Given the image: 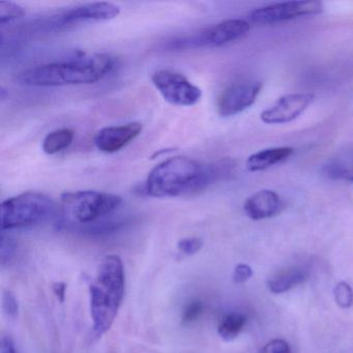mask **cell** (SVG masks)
Returning <instances> with one entry per match:
<instances>
[{"instance_id": "1", "label": "cell", "mask_w": 353, "mask_h": 353, "mask_svg": "<svg viewBox=\"0 0 353 353\" xmlns=\"http://www.w3.org/2000/svg\"><path fill=\"white\" fill-rule=\"evenodd\" d=\"M230 159L201 164L187 157H174L157 165L146 179L144 192L154 198L179 197L203 191L233 174Z\"/></svg>"}, {"instance_id": "2", "label": "cell", "mask_w": 353, "mask_h": 353, "mask_svg": "<svg viewBox=\"0 0 353 353\" xmlns=\"http://www.w3.org/2000/svg\"><path fill=\"white\" fill-rule=\"evenodd\" d=\"M114 67L115 61L110 55L78 52L65 61L26 70L18 80L24 85L36 88L92 84L107 77Z\"/></svg>"}, {"instance_id": "3", "label": "cell", "mask_w": 353, "mask_h": 353, "mask_svg": "<svg viewBox=\"0 0 353 353\" xmlns=\"http://www.w3.org/2000/svg\"><path fill=\"white\" fill-rule=\"evenodd\" d=\"M125 288L123 261L119 256H106L90 285V316L97 336H103L112 327L123 303Z\"/></svg>"}, {"instance_id": "4", "label": "cell", "mask_w": 353, "mask_h": 353, "mask_svg": "<svg viewBox=\"0 0 353 353\" xmlns=\"http://www.w3.org/2000/svg\"><path fill=\"white\" fill-rule=\"evenodd\" d=\"M55 202L39 192H26L1 203V230L26 228L54 216Z\"/></svg>"}, {"instance_id": "5", "label": "cell", "mask_w": 353, "mask_h": 353, "mask_svg": "<svg viewBox=\"0 0 353 353\" xmlns=\"http://www.w3.org/2000/svg\"><path fill=\"white\" fill-rule=\"evenodd\" d=\"M61 200L63 214L79 224H90L112 214L123 202L121 196L92 190L65 192Z\"/></svg>"}, {"instance_id": "6", "label": "cell", "mask_w": 353, "mask_h": 353, "mask_svg": "<svg viewBox=\"0 0 353 353\" xmlns=\"http://www.w3.org/2000/svg\"><path fill=\"white\" fill-rule=\"evenodd\" d=\"M249 22L243 19H229L216 26L204 28L191 36L183 37L172 41L169 44L171 49H194L200 47H221L239 40L249 34Z\"/></svg>"}, {"instance_id": "7", "label": "cell", "mask_w": 353, "mask_h": 353, "mask_svg": "<svg viewBox=\"0 0 353 353\" xmlns=\"http://www.w3.org/2000/svg\"><path fill=\"white\" fill-rule=\"evenodd\" d=\"M152 82L169 104L191 107L201 100V90L177 72L159 70L152 76Z\"/></svg>"}, {"instance_id": "8", "label": "cell", "mask_w": 353, "mask_h": 353, "mask_svg": "<svg viewBox=\"0 0 353 353\" xmlns=\"http://www.w3.org/2000/svg\"><path fill=\"white\" fill-rule=\"evenodd\" d=\"M323 12L320 1H287L259 8L252 12V21L259 24H274L288 21L303 16H313Z\"/></svg>"}, {"instance_id": "9", "label": "cell", "mask_w": 353, "mask_h": 353, "mask_svg": "<svg viewBox=\"0 0 353 353\" xmlns=\"http://www.w3.org/2000/svg\"><path fill=\"white\" fill-rule=\"evenodd\" d=\"M261 88L260 82H241L228 86L219 97V114L223 117H234L250 108L257 100Z\"/></svg>"}, {"instance_id": "10", "label": "cell", "mask_w": 353, "mask_h": 353, "mask_svg": "<svg viewBox=\"0 0 353 353\" xmlns=\"http://www.w3.org/2000/svg\"><path fill=\"white\" fill-rule=\"evenodd\" d=\"M313 100L314 96L311 94H287L279 99L270 108L264 110L260 119L268 125L290 123L303 114Z\"/></svg>"}, {"instance_id": "11", "label": "cell", "mask_w": 353, "mask_h": 353, "mask_svg": "<svg viewBox=\"0 0 353 353\" xmlns=\"http://www.w3.org/2000/svg\"><path fill=\"white\" fill-rule=\"evenodd\" d=\"M141 132L142 125L139 123L104 128L94 136V144L101 152L114 154L131 143Z\"/></svg>"}, {"instance_id": "12", "label": "cell", "mask_w": 353, "mask_h": 353, "mask_svg": "<svg viewBox=\"0 0 353 353\" xmlns=\"http://www.w3.org/2000/svg\"><path fill=\"white\" fill-rule=\"evenodd\" d=\"M121 14V8L111 3H85L69 10L61 16L63 24L102 22L115 19Z\"/></svg>"}, {"instance_id": "13", "label": "cell", "mask_w": 353, "mask_h": 353, "mask_svg": "<svg viewBox=\"0 0 353 353\" xmlns=\"http://www.w3.org/2000/svg\"><path fill=\"white\" fill-rule=\"evenodd\" d=\"M245 214L254 221L272 218L283 210V202L276 192L260 190L245 200Z\"/></svg>"}, {"instance_id": "14", "label": "cell", "mask_w": 353, "mask_h": 353, "mask_svg": "<svg viewBox=\"0 0 353 353\" xmlns=\"http://www.w3.org/2000/svg\"><path fill=\"white\" fill-rule=\"evenodd\" d=\"M294 148L290 146H282V148H268L251 154L248 158L245 166L251 172L265 170L274 165L279 164L283 161L287 160L289 157L292 156Z\"/></svg>"}, {"instance_id": "15", "label": "cell", "mask_w": 353, "mask_h": 353, "mask_svg": "<svg viewBox=\"0 0 353 353\" xmlns=\"http://www.w3.org/2000/svg\"><path fill=\"white\" fill-rule=\"evenodd\" d=\"M307 280V272L299 268H291V270H283L272 276L268 282V287L270 292L280 294L290 290L297 285L303 284Z\"/></svg>"}, {"instance_id": "16", "label": "cell", "mask_w": 353, "mask_h": 353, "mask_svg": "<svg viewBox=\"0 0 353 353\" xmlns=\"http://www.w3.org/2000/svg\"><path fill=\"white\" fill-rule=\"evenodd\" d=\"M74 137H75V133L73 130L68 129V128L51 132L43 140V150L45 154H50V156L59 154V152L67 150L73 143Z\"/></svg>"}, {"instance_id": "17", "label": "cell", "mask_w": 353, "mask_h": 353, "mask_svg": "<svg viewBox=\"0 0 353 353\" xmlns=\"http://www.w3.org/2000/svg\"><path fill=\"white\" fill-rule=\"evenodd\" d=\"M247 318L239 312L227 314L219 324L218 332L226 342L234 340L245 327Z\"/></svg>"}, {"instance_id": "18", "label": "cell", "mask_w": 353, "mask_h": 353, "mask_svg": "<svg viewBox=\"0 0 353 353\" xmlns=\"http://www.w3.org/2000/svg\"><path fill=\"white\" fill-rule=\"evenodd\" d=\"M26 14V10L17 3L7 1L0 3V23L3 26L24 17Z\"/></svg>"}, {"instance_id": "19", "label": "cell", "mask_w": 353, "mask_h": 353, "mask_svg": "<svg viewBox=\"0 0 353 353\" xmlns=\"http://www.w3.org/2000/svg\"><path fill=\"white\" fill-rule=\"evenodd\" d=\"M334 295L336 305L341 307L348 309L353 305V290L348 283H338L334 287Z\"/></svg>"}, {"instance_id": "20", "label": "cell", "mask_w": 353, "mask_h": 353, "mask_svg": "<svg viewBox=\"0 0 353 353\" xmlns=\"http://www.w3.org/2000/svg\"><path fill=\"white\" fill-rule=\"evenodd\" d=\"M202 247H203V241L199 237H185L177 243L179 252L188 256L195 255L202 249Z\"/></svg>"}, {"instance_id": "21", "label": "cell", "mask_w": 353, "mask_h": 353, "mask_svg": "<svg viewBox=\"0 0 353 353\" xmlns=\"http://www.w3.org/2000/svg\"><path fill=\"white\" fill-rule=\"evenodd\" d=\"M3 309L8 317L13 320L17 319L18 314H19V303L11 291L7 290L3 292Z\"/></svg>"}, {"instance_id": "22", "label": "cell", "mask_w": 353, "mask_h": 353, "mask_svg": "<svg viewBox=\"0 0 353 353\" xmlns=\"http://www.w3.org/2000/svg\"><path fill=\"white\" fill-rule=\"evenodd\" d=\"M202 312H203V305H202L201 301H191V303H190L189 305L185 307V310H183V316H181L183 323H193V322H195L196 320L199 319Z\"/></svg>"}, {"instance_id": "23", "label": "cell", "mask_w": 353, "mask_h": 353, "mask_svg": "<svg viewBox=\"0 0 353 353\" xmlns=\"http://www.w3.org/2000/svg\"><path fill=\"white\" fill-rule=\"evenodd\" d=\"M16 252V243L13 239L9 235H5L3 233L1 236V245H0V258H1V263H9Z\"/></svg>"}, {"instance_id": "24", "label": "cell", "mask_w": 353, "mask_h": 353, "mask_svg": "<svg viewBox=\"0 0 353 353\" xmlns=\"http://www.w3.org/2000/svg\"><path fill=\"white\" fill-rule=\"evenodd\" d=\"M260 353H291L290 347L288 343L284 340L276 339V340L268 342L263 348L261 349Z\"/></svg>"}, {"instance_id": "25", "label": "cell", "mask_w": 353, "mask_h": 353, "mask_svg": "<svg viewBox=\"0 0 353 353\" xmlns=\"http://www.w3.org/2000/svg\"><path fill=\"white\" fill-rule=\"evenodd\" d=\"M253 276V270L247 264H239L233 272V281L236 284H243Z\"/></svg>"}, {"instance_id": "26", "label": "cell", "mask_w": 353, "mask_h": 353, "mask_svg": "<svg viewBox=\"0 0 353 353\" xmlns=\"http://www.w3.org/2000/svg\"><path fill=\"white\" fill-rule=\"evenodd\" d=\"M53 292L61 303H63L65 299V292H67V284L63 282L55 283L53 284Z\"/></svg>"}, {"instance_id": "27", "label": "cell", "mask_w": 353, "mask_h": 353, "mask_svg": "<svg viewBox=\"0 0 353 353\" xmlns=\"http://www.w3.org/2000/svg\"><path fill=\"white\" fill-rule=\"evenodd\" d=\"M0 353H17L16 352L15 346H14L13 341L8 336H3L1 339V344H0Z\"/></svg>"}, {"instance_id": "28", "label": "cell", "mask_w": 353, "mask_h": 353, "mask_svg": "<svg viewBox=\"0 0 353 353\" xmlns=\"http://www.w3.org/2000/svg\"><path fill=\"white\" fill-rule=\"evenodd\" d=\"M350 179H351V181H353V172H352V174H351Z\"/></svg>"}]
</instances>
